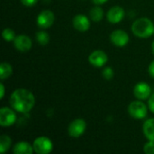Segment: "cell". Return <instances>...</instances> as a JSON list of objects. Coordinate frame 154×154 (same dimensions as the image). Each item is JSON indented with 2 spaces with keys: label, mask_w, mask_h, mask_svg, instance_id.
I'll return each instance as SVG.
<instances>
[{
  "label": "cell",
  "mask_w": 154,
  "mask_h": 154,
  "mask_svg": "<svg viewBox=\"0 0 154 154\" xmlns=\"http://www.w3.org/2000/svg\"><path fill=\"white\" fill-rule=\"evenodd\" d=\"M110 40H111V42L115 46L122 48L128 44L130 38H129L128 33L125 31L119 29V30H115L112 32V33L110 34Z\"/></svg>",
  "instance_id": "obj_9"
},
{
  "label": "cell",
  "mask_w": 154,
  "mask_h": 154,
  "mask_svg": "<svg viewBox=\"0 0 154 154\" xmlns=\"http://www.w3.org/2000/svg\"><path fill=\"white\" fill-rule=\"evenodd\" d=\"M125 17V10L119 5L111 7L106 13V19L111 23H118Z\"/></svg>",
  "instance_id": "obj_12"
},
{
  "label": "cell",
  "mask_w": 154,
  "mask_h": 154,
  "mask_svg": "<svg viewBox=\"0 0 154 154\" xmlns=\"http://www.w3.org/2000/svg\"><path fill=\"white\" fill-rule=\"evenodd\" d=\"M88 61L93 67L101 68L107 63L108 56L104 51L97 50L90 53V55L88 56Z\"/></svg>",
  "instance_id": "obj_8"
},
{
  "label": "cell",
  "mask_w": 154,
  "mask_h": 154,
  "mask_svg": "<svg viewBox=\"0 0 154 154\" xmlns=\"http://www.w3.org/2000/svg\"><path fill=\"white\" fill-rule=\"evenodd\" d=\"M13 74V68L11 64L7 62H3L0 65V79L2 80L10 78Z\"/></svg>",
  "instance_id": "obj_17"
},
{
  "label": "cell",
  "mask_w": 154,
  "mask_h": 154,
  "mask_svg": "<svg viewBox=\"0 0 154 154\" xmlns=\"http://www.w3.org/2000/svg\"><path fill=\"white\" fill-rule=\"evenodd\" d=\"M10 106L18 113L26 114L30 112L35 105L33 94L26 88H17L10 96Z\"/></svg>",
  "instance_id": "obj_1"
},
{
  "label": "cell",
  "mask_w": 154,
  "mask_h": 154,
  "mask_svg": "<svg viewBox=\"0 0 154 154\" xmlns=\"http://www.w3.org/2000/svg\"><path fill=\"white\" fill-rule=\"evenodd\" d=\"M15 110L9 107H2L0 109V125L2 127H9L16 121Z\"/></svg>",
  "instance_id": "obj_7"
},
{
  "label": "cell",
  "mask_w": 154,
  "mask_h": 154,
  "mask_svg": "<svg viewBox=\"0 0 154 154\" xmlns=\"http://www.w3.org/2000/svg\"><path fill=\"white\" fill-rule=\"evenodd\" d=\"M143 131L145 137L149 141L154 142V118H149L144 122Z\"/></svg>",
  "instance_id": "obj_15"
},
{
  "label": "cell",
  "mask_w": 154,
  "mask_h": 154,
  "mask_svg": "<svg viewBox=\"0 0 154 154\" xmlns=\"http://www.w3.org/2000/svg\"><path fill=\"white\" fill-rule=\"evenodd\" d=\"M114 75H115V72H114V69L111 67H106L102 71V76L106 80L112 79L114 78Z\"/></svg>",
  "instance_id": "obj_21"
},
{
  "label": "cell",
  "mask_w": 154,
  "mask_h": 154,
  "mask_svg": "<svg viewBox=\"0 0 154 154\" xmlns=\"http://www.w3.org/2000/svg\"><path fill=\"white\" fill-rule=\"evenodd\" d=\"M72 24L73 27L80 32H85L90 28V21L85 14L75 15L72 20Z\"/></svg>",
  "instance_id": "obj_13"
},
{
  "label": "cell",
  "mask_w": 154,
  "mask_h": 154,
  "mask_svg": "<svg viewBox=\"0 0 154 154\" xmlns=\"http://www.w3.org/2000/svg\"><path fill=\"white\" fill-rule=\"evenodd\" d=\"M54 21H55V15L53 12L49 9L42 11L38 14L36 20L38 26L42 29H48L51 26H52Z\"/></svg>",
  "instance_id": "obj_6"
},
{
  "label": "cell",
  "mask_w": 154,
  "mask_h": 154,
  "mask_svg": "<svg viewBox=\"0 0 154 154\" xmlns=\"http://www.w3.org/2000/svg\"><path fill=\"white\" fill-rule=\"evenodd\" d=\"M132 32L138 38H149L154 34L153 22L147 17H141L134 22Z\"/></svg>",
  "instance_id": "obj_2"
},
{
  "label": "cell",
  "mask_w": 154,
  "mask_h": 154,
  "mask_svg": "<svg viewBox=\"0 0 154 154\" xmlns=\"http://www.w3.org/2000/svg\"><path fill=\"white\" fill-rule=\"evenodd\" d=\"M89 16L91 18L92 21L94 22H100L103 18H104V11L102 9V7H100L99 5H96L93 8H91L90 12H89Z\"/></svg>",
  "instance_id": "obj_16"
},
{
  "label": "cell",
  "mask_w": 154,
  "mask_h": 154,
  "mask_svg": "<svg viewBox=\"0 0 154 154\" xmlns=\"http://www.w3.org/2000/svg\"><path fill=\"white\" fill-rule=\"evenodd\" d=\"M143 152L146 154H154V142L149 141L143 147Z\"/></svg>",
  "instance_id": "obj_22"
},
{
  "label": "cell",
  "mask_w": 154,
  "mask_h": 154,
  "mask_svg": "<svg viewBox=\"0 0 154 154\" xmlns=\"http://www.w3.org/2000/svg\"><path fill=\"white\" fill-rule=\"evenodd\" d=\"M2 36L5 42H14L15 39V32L11 28H5L2 32Z\"/></svg>",
  "instance_id": "obj_20"
},
{
  "label": "cell",
  "mask_w": 154,
  "mask_h": 154,
  "mask_svg": "<svg viewBox=\"0 0 154 154\" xmlns=\"http://www.w3.org/2000/svg\"><path fill=\"white\" fill-rule=\"evenodd\" d=\"M0 90H1V96H0V99H3L5 97V86L3 83H1L0 85Z\"/></svg>",
  "instance_id": "obj_26"
},
{
  "label": "cell",
  "mask_w": 154,
  "mask_h": 154,
  "mask_svg": "<svg viewBox=\"0 0 154 154\" xmlns=\"http://www.w3.org/2000/svg\"><path fill=\"white\" fill-rule=\"evenodd\" d=\"M108 0H92V2L95 4V5H103L105 3H106Z\"/></svg>",
  "instance_id": "obj_27"
},
{
  "label": "cell",
  "mask_w": 154,
  "mask_h": 154,
  "mask_svg": "<svg viewBox=\"0 0 154 154\" xmlns=\"http://www.w3.org/2000/svg\"><path fill=\"white\" fill-rule=\"evenodd\" d=\"M148 71H149V74L152 78L154 79V60L152 61L149 65V68H148Z\"/></svg>",
  "instance_id": "obj_25"
},
{
  "label": "cell",
  "mask_w": 154,
  "mask_h": 154,
  "mask_svg": "<svg viewBox=\"0 0 154 154\" xmlns=\"http://www.w3.org/2000/svg\"><path fill=\"white\" fill-rule=\"evenodd\" d=\"M11 145H12L11 138L6 134L1 135V137H0V152L5 153V152H7L9 150Z\"/></svg>",
  "instance_id": "obj_18"
},
{
  "label": "cell",
  "mask_w": 154,
  "mask_h": 154,
  "mask_svg": "<svg viewBox=\"0 0 154 154\" xmlns=\"http://www.w3.org/2000/svg\"><path fill=\"white\" fill-rule=\"evenodd\" d=\"M21 3L24 5V6H27V7H31V6H33L37 4L38 0H20Z\"/></svg>",
  "instance_id": "obj_23"
},
{
  "label": "cell",
  "mask_w": 154,
  "mask_h": 154,
  "mask_svg": "<svg viewBox=\"0 0 154 154\" xmlns=\"http://www.w3.org/2000/svg\"><path fill=\"white\" fill-rule=\"evenodd\" d=\"M33 152V146L27 142H19L13 147V153L14 154H32Z\"/></svg>",
  "instance_id": "obj_14"
},
{
  "label": "cell",
  "mask_w": 154,
  "mask_h": 154,
  "mask_svg": "<svg viewBox=\"0 0 154 154\" xmlns=\"http://www.w3.org/2000/svg\"><path fill=\"white\" fill-rule=\"evenodd\" d=\"M128 114L134 119H143L147 116L148 114V107L146 105L139 100L133 101L127 108Z\"/></svg>",
  "instance_id": "obj_3"
},
{
  "label": "cell",
  "mask_w": 154,
  "mask_h": 154,
  "mask_svg": "<svg viewBox=\"0 0 154 154\" xmlns=\"http://www.w3.org/2000/svg\"><path fill=\"white\" fill-rule=\"evenodd\" d=\"M35 37H36V41L38 42V43L41 44V45H42V46L47 45L50 42V39H51L49 33L46 32H44V31L38 32L35 34Z\"/></svg>",
  "instance_id": "obj_19"
},
{
  "label": "cell",
  "mask_w": 154,
  "mask_h": 154,
  "mask_svg": "<svg viewBox=\"0 0 154 154\" xmlns=\"http://www.w3.org/2000/svg\"><path fill=\"white\" fill-rule=\"evenodd\" d=\"M87 129V123L82 118H77L73 120L68 127V133L70 137L79 138L82 136Z\"/></svg>",
  "instance_id": "obj_5"
},
{
  "label": "cell",
  "mask_w": 154,
  "mask_h": 154,
  "mask_svg": "<svg viewBox=\"0 0 154 154\" xmlns=\"http://www.w3.org/2000/svg\"><path fill=\"white\" fill-rule=\"evenodd\" d=\"M148 107L154 114V93L151 95V97L148 99Z\"/></svg>",
  "instance_id": "obj_24"
},
{
  "label": "cell",
  "mask_w": 154,
  "mask_h": 154,
  "mask_svg": "<svg viewBox=\"0 0 154 154\" xmlns=\"http://www.w3.org/2000/svg\"><path fill=\"white\" fill-rule=\"evenodd\" d=\"M32 146L34 152L37 154H49L53 150V143L51 140L46 136H40L36 138Z\"/></svg>",
  "instance_id": "obj_4"
},
{
  "label": "cell",
  "mask_w": 154,
  "mask_h": 154,
  "mask_svg": "<svg viewBox=\"0 0 154 154\" xmlns=\"http://www.w3.org/2000/svg\"><path fill=\"white\" fill-rule=\"evenodd\" d=\"M14 46L17 51L21 52H26L32 49V42L29 36L24 34H20L17 35L14 40Z\"/></svg>",
  "instance_id": "obj_11"
},
{
  "label": "cell",
  "mask_w": 154,
  "mask_h": 154,
  "mask_svg": "<svg viewBox=\"0 0 154 154\" xmlns=\"http://www.w3.org/2000/svg\"><path fill=\"white\" fill-rule=\"evenodd\" d=\"M134 95L139 100H146L152 95V88L145 82H139L134 88Z\"/></svg>",
  "instance_id": "obj_10"
},
{
  "label": "cell",
  "mask_w": 154,
  "mask_h": 154,
  "mask_svg": "<svg viewBox=\"0 0 154 154\" xmlns=\"http://www.w3.org/2000/svg\"><path fill=\"white\" fill-rule=\"evenodd\" d=\"M152 52H153L154 54V41L153 42H152Z\"/></svg>",
  "instance_id": "obj_28"
}]
</instances>
